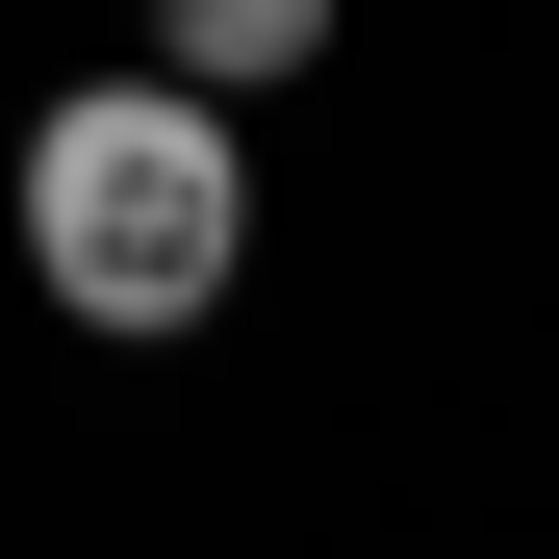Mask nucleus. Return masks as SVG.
I'll use <instances>...</instances> for the list:
<instances>
[{"instance_id": "f257e3e1", "label": "nucleus", "mask_w": 559, "mask_h": 559, "mask_svg": "<svg viewBox=\"0 0 559 559\" xmlns=\"http://www.w3.org/2000/svg\"><path fill=\"white\" fill-rule=\"evenodd\" d=\"M0 229H26V306L103 331V356H178L254 280V103H204V76H51L26 153H0Z\"/></svg>"}, {"instance_id": "f03ea898", "label": "nucleus", "mask_w": 559, "mask_h": 559, "mask_svg": "<svg viewBox=\"0 0 559 559\" xmlns=\"http://www.w3.org/2000/svg\"><path fill=\"white\" fill-rule=\"evenodd\" d=\"M153 76H204V103H280V76H331V0H153Z\"/></svg>"}]
</instances>
